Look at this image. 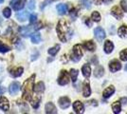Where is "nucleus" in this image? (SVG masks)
I'll return each mask as SVG.
<instances>
[{
    "label": "nucleus",
    "mask_w": 127,
    "mask_h": 114,
    "mask_svg": "<svg viewBox=\"0 0 127 114\" xmlns=\"http://www.w3.org/2000/svg\"><path fill=\"white\" fill-rule=\"evenodd\" d=\"M120 57L122 61H127V49H123L120 52Z\"/></svg>",
    "instance_id": "nucleus-33"
},
{
    "label": "nucleus",
    "mask_w": 127,
    "mask_h": 114,
    "mask_svg": "<svg viewBox=\"0 0 127 114\" xmlns=\"http://www.w3.org/2000/svg\"><path fill=\"white\" fill-rule=\"evenodd\" d=\"M103 74H104V69L101 66H98L96 68V70L94 71V76L97 77V78H101Z\"/></svg>",
    "instance_id": "nucleus-24"
},
{
    "label": "nucleus",
    "mask_w": 127,
    "mask_h": 114,
    "mask_svg": "<svg viewBox=\"0 0 127 114\" xmlns=\"http://www.w3.org/2000/svg\"><path fill=\"white\" fill-rule=\"evenodd\" d=\"M121 6L122 8V11H124V12H127V0H122Z\"/></svg>",
    "instance_id": "nucleus-37"
},
{
    "label": "nucleus",
    "mask_w": 127,
    "mask_h": 114,
    "mask_svg": "<svg viewBox=\"0 0 127 114\" xmlns=\"http://www.w3.org/2000/svg\"><path fill=\"white\" fill-rule=\"evenodd\" d=\"M91 61H92V63H95V64H98V60H97V57H96V56H94V57L92 58V60H91Z\"/></svg>",
    "instance_id": "nucleus-42"
},
{
    "label": "nucleus",
    "mask_w": 127,
    "mask_h": 114,
    "mask_svg": "<svg viewBox=\"0 0 127 114\" xmlns=\"http://www.w3.org/2000/svg\"><path fill=\"white\" fill-rule=\"evenodd\" d=\"M28 8H29V10L33 11V10L35 9V1H34V0L29 1V3H28Z\"/></svg>",
    "instance_id": "nucleus-36"
},
{
    "label": "nucleus",
    "mask_w": 127,
    "mask_h": 114,
    "mask_svg": "<svg viewBox=\"0 0 127 114\" xmlns=\"http://www.w3.org/2000/svg\"><path fill=\"white\" fill-rule=\"evenodd\" d=\"M91 18L94 22H100L101 20V14L98 11H93L91 14Z\"/></svg>",
    "instance_id": "nucleus-31"
},
{
    "label": "nucleus",
    "mask_w": 127,
    "mask_h": 114,
    "mask_svg": "<svg viewBox=\"0 0 127 114\" xmlns=\"http://www.w3.org/2000/svg\"><path fill=\"white\" fill-rule=\"evenodd\" d=\"M59 106H60V108L63 109H65L69 108V106H70V100H69L68 97H65V96H64V97H61L59 99Z\"/></svg>",
    "instance_id": "nucleus-11"
},
{
    "label": "nucleus",
    "mask_w": 127,
    "mask_h": 114,
    "mask_svg": "<svg viewBox=\"0 0 127 114\" xmlns=\"http://www.w3.org/2000/svg\"><path fill=\"white\" fill-rule=\"evenodd\" d=\"M4 1H5V0H0V3H3Z\"/></svg>",
    "instance_id": "nucleus-45"
},
{
    "label": "nucleus",
    "mask_w": 127,
    "mask_h": 114,
    "mask_svg": "<svg viewBox=\"0 0 127 114\" xmlns=\"http://www.w3.org/2000/svg\"><path fill=\"white\" fill-rule=\"evenodd\" d=\"M10 49L11 48L9 47V46H7L5 44H3L2 42H0V52H8V51H10Z\"/></svg>",
    "instance_id": "nucleus-32"
},
{
    "label": "nucleus",
    "mask_w": 127,
    "mask_h": 114,
    "mask_svg": "<svg viewBox=\"0 0 127 114\" xmlns=\"http://www.w3.org/2000/svg\"><path fill=\"white\" fill-rule=\"evenodd\" d=\"M59 49H60V45H56L53 48H50V49H48V53L50 55H52V56H54V55H56L58 53Z\"/></svg>",
    "instance_id": "nucleus-28"
},
{
    "label": "nucleus",
    "mask_w": 127,
    "mask_h": 114,
    "mask_svg": "<svg viewBox=\"0 0 127 114\" xmlns=\"http://www.w3.org/2000/svg\"><path fill=\"white\" fill-rule=\"evenodd\" d=\"M56 32H57V34H58V37L59 39L65 43L67 41V34L70 33V28H69L68 23L65 21V20H60L58 22V25L56 27Z\"/></svg>",
    "instance_id": "nucleus-1"
},
{
    "label": "nucleus",
    "mask_w": 127,
    "mask_h": 114,
    "mask_svg": "<svg viewBox=\"0 0 127 114\" xmlns=\"http://www.w3.org/2000/svg\"><path fill=\"white\" fill-rule=\"evenodd\" d=\"M118 34L122 38L127 37V27L125 25H122V27H120V29L118 30Z\"/></svg>",
    "instance_id": "nucleus-23"
},
{
    "label": "nucleus",
    "mask_w": 127,
    "mask_h": 114,
    "mask_svg": "<svg viewBox=\"0 0 127 114\" xmlns=\"http://www.w3.org/2000/svg\"><path fill=\"white\" fill-rule=\"evenodd\" d=\"M84 47H85V49H87V50H89V51H94L96 49V45L95 43L93 42V41H85V43H84Z\"/></svg>",
    "instance_id": "nucleus-20"
},
{
    "label": "nucleus",
    "mask_w": 127,
    "mask_h": 114,
    "mask_svg": "<svg viewBox=\"0 0 127 114\" xmlns=\"http://www.w3.org/2000/svg\"><path fill=\"white\" fill-rule=\"evenodd\" d=\"M11 6L14 11H20L24 8L25 3H24L23 0H11Z\"/></svg>",
    "instance_id": "nucleus-9"
},
{
    "label": "nucleus",
    "mask_w": 127,
    "mask_h": 114,
    "mask_svg": "<svg viewBox=\"0 0 127 114\" xmlns=\"http://www.w3.org/2000/svg\"><path fill=\"white\" fill-rule=\"evenodd\" d=\"M115 92V87L114 86H109L108 87H106L105 89L103 90V92H102V96L103 98H109L110 96H112L113 94Z\"/></svg>",
    "instance_id": "nucleus-15"
},
{
    "label": "nucleus",
    "mask_w": 127,
    "mask_h": 114,
    "mask_svg": "<svg viewBox=\"0 0 127 114\" xmlns=\"http://www.w3.org/2000/svg\"><path fill=\"white\" fill-rule=\"evenodd\" d=\"M34 79L35 75L33 74L32 77H30L29 79H27L23 84V98L27 101H31L32 97V90H33V84H34Z\"/></svg>",
    "instance_id": "nucleus-2"
},
{
    "label": "nucleus",
    "mask_w": 127,
    "mask_h": 114,
    "mask_svg": "<svg viewBox=\"0 0 127 114\" xmlns=\"http://www.w3.org/2000/svg\"><path fill=\"white\" fill-rule=\"evenodd\" d=\"M19 89H20V84L18 83V82H13V83H11L10 87H9V91L11 93V95H15L18 93L19 91Z\"/></svg>",
    "instance_id": "nucleus-12"
},
{
    "label": "nucleus",
    "mask_w": 127,
    "mask_h": 114,
    "mask_svg": "<svg viewBox=\"0 0 127 114\" xmlns=\"http://www.w3.org/2000/svg\"><path fill=\"white\" fill-rule=\"evenodd\" d=\"M121 101H122V103L123 104V105H126L127 104V97L122 98V99H121Z\"/></svg>",
    "instance_id": "nucleus-40"
},
{
    "label": "nucleus",
    "mask_w": 127,
    "mask_h": 114,
    "mask_svg": "<svg viewBox=\"0 0 127 114\" xmlns=\"http://www.w3.org/2000/svg\"><path fill=\"white\" fill-rule=\"evenodd\" d=\"M113 49H114V44H113V42L110 41V40H106L105 42H104V51H105V53H107V54L111 53L112 51H113Z\"/></svg>",
    "instance_id": "nucleus-16"
},
{
    "label": "nucleus",
    "mask_w": 127,
    "mask_h": 114,
    "mask_svg": "<svg viewBox=\"0 0 127 114\" xmlns=\"http://www.w3.org/2000/svg\"><path fill=\"white\" fill-rule=\"evenodd\" d=\"M33 90H34V92L37 93V94H40V93L44 92V90H45V85H44V83H43V82L37 83L36 86L33 87Z\"/></svg>",
    "instance_id": "nucleus-21"
},
{
    "label": "nucleus",
    "mask_w": 127,
    "mask_h": 114,
    "mask_svg": "<svg viewBox=\"0 0 127 114\" xmlns=\"http://www.w3.org/2000/svg\"><path fill=\"white\" fill-rule=\"evenodd\" d=\"M31 39H32V42L33 44H38L41 42V35H40V33H32Z\"/></svg>",
    "instance_id": "nucleus-26"
},
{
    "label": "nucleus",
    "mask_w": 127,
    "mask_h": 114,
    "mask_svg": "<svg viewBox=\"0 0 127 114\" xmlns=\"http://www.w3.org/2000/svg\"><path fill=\"white\" fill-rule=\"evenodd\" d=\"M83 94H84V97H89L91 95V88H90L89 83H86L85 82L84 84V88H83Z\"/></svg>",
    "instance_id": "nucleus-22"
},
{
    "label": "nucleus",
    "mask_w": 127,
    "mask_h": 114,
    "mask_svg": "<svg viewBox=\"0 0 127 114\" xmlns=\"http://www.w3.org/2000/svg\"><path fill=\"white\" fill-rule=\"evenodd\" d=\"M113 0H102V2L103 3H105V4H109V3H111Z\"/></svg>",
    "instance_id": "nucleus-44"
},
{
    "label": "nucleus",
    "mask_w": 127,
    "mask_h": 114,
    "mask_svg": "<svg viewBox=\"0 0 127 114\" xmlns=\"http://www.w3.org/2000/svg\"><path fill=\"white\" fill-rule=\"evenodd\" d=\"M45 110H46V113H48V114H56L57 113V109H56L55 105H54L53 103H50V102L46 104Z\"/></svg>",
    "instance_id": "nucleus-13"
},
{
    "label": "nucleus",
    "mask_w": 127,
    "mask_h": 114,
    "mask_svg": "<svg viewBox=\"0 0 127 114\" xmlns=\"http://www.w3.org/2000/svg\"><path fill=\"white\" fill-rule=\"evenodd\" d=\"M23 71H24V70H23V68H17L16 70H14V71H11V75L13 76V77H19V76L22 75V73H23Z\"/></svg>",
    "instance_id": "nucleus-29"
},
{
    "label": "nucleus",
    "mask_w": 127,
    "mask_h": 114,
    "mask_svg": "<svg viewBox=\"0 0 127 114\" xmlns=\"http://www.w3.org/2000/svg\"><path fill=\"white\" fill-rule=\"evenodd\" d=\"M112 110L115 114H118L121 112L122 110V105H121V102H114L112 104Z\"/></svg>",
    "instance_id": "nucleus-25"
},
{
    "label": "nucleus",
    "mask_w": 127,
    "mask_h": 114,
    "mask_svg": "<svg viewBox=\"0 0 127 114\" xmlns=\"http://www.w3.org/2000/svg\"><path fill=\"white\" fill-rule=\"evenodd\" d=\"M108 66H109V70H110L111 72H117V71H120V70L122 69V64H121V62L116 59L112 60Z\"/></svg>",
    "instance_id": "nucleus-7"
},
{
    "label": "nucleus",
    "mask_w": 127,
    "mask_h": 114,
    "mask_svg": "<svg viewBox=\"0 0 127 114\" xmlns=\"http://www.w3.org/2000/svg\"><path fill=\"white\" fill-rule=\"evenodd\" d=\"M83 56V49H82V46L77 44L73 47V50H72V55L70 56V58L73 60L74 62H78L81 60Z\"/></svg>",
    "instance_id": "nucleus-4"
},
{
    "label": "nucleus",
    "mask_w": 127,
    "mask_h": 114,
    "mask_svg": "<svg viewBox=\"0 0 127 114\" xmlns=\"http://www.w3.org/2000/svg\"><path fill=\"white\" fill-rule=\"evenodd\" d=\"M56 9H57V11L60 15H64L68 10L67 5H65V4H59V5H57Z\"/></svg>",
    "instance_id": "nucleus-18"
},
{
    "label": "nucleus",
    "mask_w": 127,
    "mask_h": 114,
    "mask_svg": "<svg viewBox=\"0 0 127 114\" xmlns=\"http://www.w3.org/2000/svg\"><path fill=\"white\" fill-rule=\"evenodd\" d=\"M29 16H30V13H29V11H20V12H18V13L16 14V18L21 22L26 21L27 19L29 18Z\"/></svg>",
    "instance_id": "nucleus-17"
},
{
    "label": "nucleus",
    "mask_w": 127,
    "mask_h": 114,
    "mask_svg": "<svg viewBox=\"0 0 127 114\" xmlns=\"http://www.w3.org/2000/svg\"><path fill=\"white\" fill-rule=\"evenodd\" d=\"M94 35H95L96 39L99 41V42H101L104 38H105V32L103 31V29H101V27H97L94 30Z\"/></svg>",
    "instance_id": "nucleus-6"
},
{
    "label": "nucleus",
    "mask_w": 127,
    "mask_h": 114,
    "mask_svg": "<svg viewBox=\"0 0 127 114\" xmlns=\"http://www.w3.org/2000/svg\"><path fill=\"white\" fill-rule=\"evenodd\" d=\"M69 83V76L66 71H62L58 78V84L60 86H65Z\"/></svg>",
    "instance_id": "nucleus-5"
},
{
    "label": "nucleus",
    "mask_w": 127,
    "mask_h": 114,
    "mask_svg": "<svg viewBox=\"0 0 127 114\" xmlns=\"http://www.w3.org/2000/svg\"><path fill=\"white\" fill-rule=\"evenodd\" d=\"M82 4L85 9H90L91 8V1L90 0H81Z\"/></svg>",
    "instance_id": "nucleus-35"
},
{
    "label": "nucleus",
    "mask_w": 127,
    "mask_h": 114,
    "mask_svg": "<svg viewBox=\"0 0 127 114\" xmlns=\"http://www.w3.org/2000/svg\"><path fill=\"white\" fill-rule=\"evenodd\" d=\"M31 101H32V102H31V103H32V108H33V109H38V108H39V106H40V101H41V98L39 97H36L35 98V99H33V100H31Z\"/></svg>",
    "instance_id": "nucleus-30"
},
{
    "label": "nucleus",
    "mask_w": 127,
    "mask_h": 114,
    "mask_svg": "<svg viewBox=\"0 0 127 114\" xmlns=\"http://www.w3.org/2000/svg\"><path fill=\"white\" fill-rule=\"evenodd\" d=\"M78 15V11H76L75 9H72L71 11H70V16L72 18V20H75L76 19V17Z\"/></svg>",
    "instance_id": "nucleus-38"
},
{
    "label": "nucleus",
    "mask_w": 127,
    "mask_h": 114,
    "mask_svg": "<svg viewBox=\"0 0 127 114\" xmlns=\"http://www.w3.org/2000/svg\"><path fill=\"white\" fill-rule=\"evenodd\" d=\"M85 24H87V26H88V27H91V23L89 22L88 18H86V20H85Z\"/></svg>",
    "instance_id": "nucleus-43"
},
{
    "label": "nucleus",
    "mask_w": 127,
    "mask_h": 114,
    "mask_svg": "<svg viewBox=\"0 0 127 114\" xmlns=\"http://www.w3.org/2000/svg\"><path fill=\"white\" fill-rule=\"evenodd\" d=\"M124 70H125V71H127V65H126V66H125V68H124Z\"/></svg>",
    "instance_id": "nucleus-46"
},
{
    "label": "nucleus",
    "mask_w": 127,
    "mask_h": 114,
    "mask_svg": "<svg viewBox=\"0 0 127 114\" xmlns=\"http://www.w3.org/2000/svg\"><path fill=\"white\" fill-rule=\"evenodd\" d=\"M30 22H31V24H34L36 20H37V15L36 14H31L30 15Z\"/></svg>",
    "instance_id": "nucleus-39"
},
{
    "label": "nucleus",
    "mask_w": 127,
    "mask_h": 114,
    "mask_svg": "<svg viewBox=\"0 0 127 114\" xmlns=\"http://www.w3.org/2000/svg\"><path fill=\"white\" fill-rule=\"evenodd\" d=\"M42 28V24H37L35 26H24V27H20L19 28V33L22 36L24 37H28L30 36L32 33V32L34 31H37L38 29Z\"/></svg>",
    "instance_id": "nucleus-3"
},
{
    "label": "nucleus",
    "mask_w": 127,
    "mask_h": 114,
    "mask_svg": "<svg viewBox=\"0 0 127 114\" xmlns=\"http://www.w3.org/2000/svg\"><path fill=\"white\" fill-rule=\"evenodd\" d=\"M101 1H102V0H94V3H95L96 5H101Z\"/></svg>",
    "instance_id": "nucleus-41"
},
{
    "label": "nucleus",
    "mask_w": 127,
    "mask_h": 114,
    "mask_svg": "<svg viewBox=\"0 0 127 114\" xmlns=\"http://www.w3.org/2000/svg\"><path fill=\"white\" fill-rule=\"evenodd\" d=\"M73 109L76 113H84L85 112V106L81 101H76L73 103Z\"/></svg>",
    "instance_id": "nucleus-10"
},
{
    "label": "nucleus",
    "mask_w": 127,
    "mask_h": 114,
    "mask_svg": "<svg viewBox=\"0 0 127 114\" xmlns=\"http://www.w3.org/2000/svg\"><path fill=\"white\" fill-rule=\"evenodd\" d=\"M3 15L6 17V18H10L11 15V11L10 8H5L3 10Z\"/></svg>",
    "instance_id": "nucleus-34"
},
{
    "label": "nucleus",
    "mask_w": 127,
    "mask_h": 114,
    "mask_svg": "<svg viewBox=\"0 0 127 114\" xmlns=\"http://www.w3.org/2000/svg\"><path fill=\"white\" fill-rule=\"evenodd\" d=\"M111 14L115 17V18H117L118 20H121L122 18V16H123V11H122L119 7L114 6L111 9Z\"/></svg>",
    "instance_id": "nucleus-8"
},
{
    "label": "nucleus",
    "mask_w": 127,
    "mask_h": 114,
    "mask_svg": "<svg viewBox=\"0 0 127 114\" xmlns=\"http://www.w3.org/2000/svg\"><path fill=\"white\" fill-rule=\"evenodd\" d=\"M0 109L3 111H8L10 109V103L9 100L6 97H1L0 98Z\"/></svg>",
    "instance_id": "nucleus-14"
},
{
    "label": "nucleus",
    "mask_w": 127,
    "mask_h": 114,
    "mask_svg": "<svg viewBox=\"0 0 127 114\" xmlns=\"http://www.w3.org/2000/svg\"><path fill=\"white\" fill-rule=\"evenodd\" d=\"M82 72H83V75L85 76V78H88L91 74V68H90L89 64H85L82 68Z\"/></svg>",
    "instance_id": "nucleus-19"
},
{
    "label": "nucleus",
    "mask_w": 127,
    "mask_h": 114,
    "mask_svg": "<svg viewBox=\"0 0 127 114\" xmlns=\"http://www.w3.org/2000/svg\"><path fill=\"white\" fill-rule=\"evenodd\" d=\"M69 74L71 76V80L72 82H76L77 81V78H78V75H79V71H77V70H74V69H71L70 70V72H69Z\"/></svg>",
    "instance_id": "nucleus-27"
}]
</instances>
